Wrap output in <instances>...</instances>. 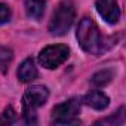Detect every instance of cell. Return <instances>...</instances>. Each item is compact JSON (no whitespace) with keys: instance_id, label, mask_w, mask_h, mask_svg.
Masks as SVG:
<instances>
[{"instance_id":"cell-1","label":"cell","mask_w":126,"mask_h":126,"mask_svg":"<svg viewBox=\"0 0 126 126\" xmlns=\"http://www.w3.org/2000/svg\"><path fill=\"white\" fill-rule=\"evenodd\" d=\"M77 40L79 45L82 46L83 50L92 55H101L102 52L107 50L105 46V39L101 36L99 28L94 22V19L85 16L79 27H77Z\"/></svg>"},{"instance_id":"cell-2","label":"cell","mask_w":126,"mask_h":126,"mask_svg":"<svg viewBox=\"0 0 126 126\" xmlns=\"http://www.w3.org/2000/svg\"><path fill=\"white\" fill-rule=\"evenodd\" d=\"M49 91L46 86H31L25 91L22 96V114L27 123H36V111L37 108L43 107L47 101Z\"/></svg>"},{"instance_id":"cell-3","label":"cell","mask_w":126,"mask_h":126,"mask_svg":"<svg viewBox=\"0 0 126 126\" xmlns=\"http://www.w3.org/2000/svg\"><path fill=\"white\" fill-rule=\"evenodd\" d=\"M76 18V11L73 3L70 2H64L61 3L56 11L52 15V19L49 22V31L53 36H64L65 33H68V30L71 28L73 22Z\"/></svg>"},{"instance_id":"cell-4","label":"cell","mask_w":126,"mask_h":126,"mask_svg":"<svg viewBox=\"0 0 126 126\" xmlns=\"http://www.w3.org/2000/svg\"><path fill=\"white\" fill-rule=\"evenodd\" d=\"M80 111V101L77 98H71L65 102H61L53 107L52 110V120L56 125H71L80 123L76 116Z\"/></svg>"},{"instance_id":"cell-5","label":"cell","mask_w":126,"mask_h":126,"mask_svg":"<svg viewBox=\"0 0 126 126\" xmlns=\"http://www.w3.org/2000/svg\"><path fill=\"white\" fill-rule=\"evenodd\" d=\"M70 55V49L65 45H52V46H46L40 55H39V61L40 64L49 70H53L56 67H59L62 62H65L67 58Z\"/></svg>"},{"instance_id":"cell-6","label":"cell","mask_w":126,"mask_h":126,"mask_svg":"<svg viewBox=\"0 0 126 126\" xmlns=\"http://www.w3.org/2000/svg\"><path fill=\"white\" fill-rule=\"evenodd\" d=\"M96 11L108 24H116L120 18L117 0H96Z\"/></svg>"},{"instance_id":"cell-7","label":"cell","mask_w":126,"mask_h":126,"mask_svg":"<svg viewBox=\"0 0 126 126\" xmlns=\"http://www.w3.org/2000/svg\"><path fill=\"white\" fill-rule=\"evenodd\" d=\"M83 101H85L86 105H89V107H92L95 110H105L108 107V104H110L108 96L105 94L99 92V91H91L89 94L85 95Z\"/></svg>"},{"instance_id":"cell-8","label":"cell","mask_w":126,"mask_h":126,"mask_svg":"<svg viewBox=\"0 0 126 126\" xmlns=\"http://www.w3.org/2000/svg\"><path fill=\"white\" fill-rule=\"evenodd\" d=\"M37 74H39V71H37V67L34 65L33 58H27L25 61H22V64L18 68V79L22 83L33 82L37 77Z\"/></svg>"},{"instance_id":"cell-9","label":"cell","mask_w":126,"mask_h":126,"mask_svg":"<svg viewBox=\"0 0 126 126\" xmlns=\"http://www.w3.org/2000/svg\"><path fill=\"white\" fill-rule=\"evenodd\" d=\"M46 8V0H25V12L28 18L34 21H40L43 18Z\"/></svg>"},{"instance_id":"cell-10","label":"cell","mask_w":126,"mask_h":126,"mask_svg":"<svg viewBox=\"0 0 126 126\" xmlns=\"http://www.w3.org/2000/svg\"><path fill=\"white\" fill-rule=\"evenodd\" d=\"M111 79H113V71H111V70H102V71H98V73H95V74L92 76L91 83H92L94 86L101 88V86L108 85V83L111 82Z\"/></svg>"},{"instance_id":"cell-11","label":"cell","mask_w":126,"mask_h":126,"mask_svg":"<svg viewBox=\"0 0 126 126\" xmlns=\"http://www.w3.org/2000/svg\"><path fill=\"white\" fill-rule=\"evenodd\" d=\"M12 58H14V53L9 47L6 46H2L0 45V73H6L11 62H12Z\"/></svg>"},{"instance_id":"cell-12","label":"cell","mask_w":126,"mask_h":126,"mask_svg":"<svg viewBox=\"0 0 126 126\" xmlns=\"http://www.w3.org/2000/svg\"><path fill=\"white\" fill-rule=\"evenodd\" d=\"M15 120H16V113L14 111L12 107H8V108L3 111L2 117H0V123H8V125H11V123H14Z\"/></svg>"},{"instance_id":"cell-13","label":"cell","mask_w":126,"mask_h":126,"mask_svg":"<svg viewBox=\"0 0 126 126\" xmlns=\"http://www.w3.org/2000/svg\"><path fill=\"white\" fill-rule=\"evenodd\" d=\"M11 19V9L6 5H0V25Z\"/></svg>"}]
</instances>
